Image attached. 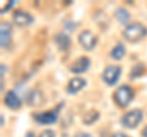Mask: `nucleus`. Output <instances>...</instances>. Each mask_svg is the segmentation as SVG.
<instances>
[{"instance_id":"nucleus-1","label":"nucleus","mask_w":147,"mask_h":137,"mask_svg":"<svg viewBox=\"0 0 147 137\" xmlns=\"http://www.w3.org/2000/svg\"><path fill=\"white\" fill-rule=\"evenodd\" d=\"M123 36L129 42L136 43V42H140L141 39H144L147 36V28L144 25L135 22V24L126 26V28L123 32Z\"/></svg>"},{"instance_id":"nucleus-2","label":"nucleus","mask_w":147,"mask_h":137,"mask_svg":"<svg viewBox=\"0 0 147 137\" xmlns=\"http://www.w3.org/2000/svg\"><path fill=\"white\" fill-rule=\"evenodd\" d=\"M113 98L119 107H123V108L127 107L129 104L132 102V99H134V91L127 85L120 86V87L114 92Z\"/></svg>"},{"instance_id":"nucleus-3","label":"nucleus","mask_w":147,"mask_h":137,"mask_svg":"<svg viewBox=\"0 0 147 137\" xmlns=\"http://www.w3.org/2000/svg\"><path fill=\"white\" fill-rule=\"evenodd\" d=\"M142 118H144V114L140 109H134L121 118V125L126 129H135L136 126H139Z\"/></svg>"},{"instance_id":"nucleus-4","label":"nucleus","mask_w":147,"mask_h":137,"mask_svg":"<svg viewBox=\"0 0 147 137\" xmlns=\"http://www.w3.org/2000/svg\"><path fill=\"white\" fill-rule=\"evenodd\" d=\"M120 75H121V67L120 66L110 65V66H108L104 70L103 75H102V79H103V81L107 85L113 86V85H115L117 82H118Z\"/></svg>"},{"instance_id":"nucleus-5","label":"nucleus","mask_w":147,"mask_h":137,"mask_svg":"<svg viewBox=\"0 0 147 137\" xmlns=\"http://www.w3.org/2000/svg\"><path fill=\"white\" fill-rule=\"evenodd\" d=\"M79 43L85 50H92L97 44V37L90 31H82L79 34Z\"/></svg>"},{"instance_id":"nucleus-6","label":"nucleus","mask_w":147,"mask_h":137,"mask_svg":"<svg viewBox=\"0 0 147 137\" xmlns=\"http://www.w3.org/2000/svg\"><path fill=\"white\" fill-rule=\"evenodd\" d=\"M11 34H12V27L9 22H3L0 25V44L1 48L6 49L11 43Z\"/></svg>"},{"instance_id":"nucleus-7","label":"nucleus","mask_w":147,"mask_h":137,"mask_svg":"<svg viewBox=\"0 0 147 137\" xmlns=\"http://www.w3.org/2000/svg\"><path fill=\"white\" fill-rule=\"evenodd\" d=\"M34 120L39 124L43 125H52L55 124L58 120V110H53V111H45V113H38L33 115Z\"/></svg>"},{"instance_id":"nucleus-8","label":"nucleus","mask_w":147,"mask_h":137,"mask_svg":"<svg viewBox=\"0 0 147 137\" xmlns=\"http://www.w3.org/2000/svg\"><path fill=\"white\" fill-rule=\"evenodd\" d=\"M12 19H13V22H15L17 26H21V27L28 26L34 21L33 16L30 15V13L26 12V11H22V10H16L12 15Z\"/></svg>"},{"instance_id":"nucleus-9","label":"nucleus","mask_w":147,"mask_h":137,"mask_svg":"<svg viewBox=\"0 0 147 137\" xmlns=\"http://www.w3.org/2000/svg\"><path fill=\"white\" fill-rule=\"evenodd\" d=\"M90 65H91L90 59L86 56H82V58H79L72 64L70 67V71L74 72V74H84V72H86L90 68Z\"/></svg>"},{"instance_id":"nucleus-10","label":"nucleus","mask_w":147,"mask_h":137,"mask_svg":"<svg viewBox=\"0 0 147 137\" xmlns=\"http://www.w3.org/2000/svg\"><path fill=\"white\" fill-rule=\"evenodd\" d=\"M4 103H5V105L10 109H20L21 105H22V102L20 97L13 92V91H9V92L5 94V97H4Z\"/></svg>"},{"instance_id":"nucleus-11","label":"nucleus","mask_w":147,"mask_h":137,"mask_svg":"<svg viewBox=\"0 0 147 137\" xmlns=\"http://www.w3.org/2000/svg\"><path fill=\"white\" fill-rule=\"evenodd\" d=\"M85 86H86V80L81 79V77H75V79H71L70 82L67 83L66 91L70 94H75L77 92H80Z\"/></svg>"},{"instance_id":"nucleus-12","label":"nucleus","mask_w":147,"mask_h":137,"mask_svg":"<svg viewBox=\"0 0 147 137\" xmlns=\"http://www.w3.org/2000/svg\"><path fill=\"white\" fill-rule=\"evenodd\" d=\"M54 40H55L57 45L61 50H66L69 47H70V38H69L65 33H59V34H57V36H55V39Z\"/></svg>"},{"instance_id":"nucleus-13","label":"nucleus","mask_w":147,"mask_h":137,"mask_svg":"<svg viewBox=\"0 0 147 137\" xmlns=\"http://www.w3.org/2000/svg\"><path fill=\"white\" fill-rule=\"evenodd\" d=\"M115 17H117V20L119 21V24H121V25H127L129 21H130V13H129V11L126 10V9H124V7L117 9Z\"/></svg>"},{"instance_id":"nucleus-14","label":"nucleus","mask_w":147,"mask_h":137,"mask_svg":"<svg viewBox=\"0 0 147 137\" xmlns=\"http://www.w3.org/2000/svg\"><path fill=\"white\" fill-rule=\"evenodd\" d=\"M126 50H125V45L121 44V43H118L115 47L113 48V50L110 52V56H112L113 59H115V60H120V59L124 58V55H125Z\"/></svg>"},{"instance_id":"nucleus-15","label":"nucleus","mask_w":147,"mask_h":137,"mask_svg":"<svg viewBox=\"0 0 147 137\" xmlns=\"http://www.w3.org/2000/svg\"><path fill=\"white\" fill-rule=\"evenodd\" d=\"M39 137H55V134L52 130H45L39 135Z\"/></svg>"},{"instance_id":"nucleus-16","label":"nucleus","mask_w":147,"mask_h":137,"mask_svg":"<svg viewBox=\"0 0 147 137\" xmlns=\"http://www.w3.org/2000/svg\"><path fill=\"white\" fill-rule=\"evenodd\" d=\"M74 137H93V136L88 134V132H79V134H76Z\"/></svg>"},{"instance_id":"nucleus-17","label":"nucleus","mask_w":147,"mask_h":137,"mask_svg":"<svg viewBox=\"0 0 147 137\" xmlns=\"http://www.w3.org/2000/svg\"><path fill=\"white\" fill-rule=\"evenodd\" d=\"M15 4H16V1H13V0H11V1H10V3H9V4H7V6H6V7H5V9H4V10H3V11H1V13H4V12H6V11L9 10V9H10L11 6H13V5H15Z\"/></svg>"},{"instance_id":"nucleus-18","label":"nucleus","mask_w":147,"mask_h":137,"mask_svg":"<svg viewBox=\"0 0 147 137\" xmlns=\"http://www.w3.org/2000/svg\"><path fill=\"white\" fill-rule=\"evenodd\" d=\"M112 137H129V136H126L125 134H123V132H117V134H114Z\"/></svg>"},{"instance_id":"nucleus-19","label":"nucleus","mask_w":147,"mask_h":137,"mask_svg":"<svg viewBox=\"0 0 147 137\" xmlns=\"http://www.w3.org/2000/svg\"><path fill=\"white\" fill-rule=\"evenodd\" d=\"M6 72V66L5 65H1V81H3V79H4V74Z\"/></svg>"},{"instance_id":"nucleus-20","label":"nucleus","mask_w":147,"mask_h":137,"mask_svg":"<svg viewBox=\"0 0 147 137\" xmlns=\"http://www.w3.org/2000/svg\"><path fill=\"white\" fill-rule=\"evenodd\" d=\"M142 136H144V137H147V126L144 129V131H142Z\"/></svg>"}]
</instances>
